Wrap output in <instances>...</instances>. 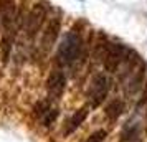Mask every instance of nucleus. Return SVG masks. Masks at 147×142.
<instances>
[{"instance_id": "nucleus-1", "label": "nucleus", "mask_w": 147, "mask_h": 142, "mask_svg": "<svg viewBox=\"0 0 147 142\" xmlns=\"http://www.w3.org/2000/svg\"><path fill=\"white\" fill-rule=\"evenodd\" d=\"M81 50H83V40L78 33L74 32H68L61 43L58 45V53H56V58H58V63L63 65V66H69L73 65L74 61L80 58Z\"/></svg>"}, {"instance_id": "nucleus-2", "label": "nucleus", "mask_w": 147, "mask_h": 142, "mask_svg": "<svg viewBox=\"0 0 147 142\" xmlns=\"http://www.w3.org/2000/svg\"><path fill=\"white\" fill-rule=\"evenodd\" d=\"M107 93H109V79L106 78V75H96L91 81V88L88 93L89 98V106L91 108H99L102 102L106 101Z\"/></svg>"}, {"instance_id": "nucleus-3", "label": "nucleus", "mask_w": 147, "mask_h": 142, "mask_svg": "<svg viewBox=\"0 0 147 142\" xmlns=\"http://www.w3.org/2000/svg\"><path fill=\"white\" fill-rule=\"evenodd\" d=\"M127 55V50L124 45L114 43V45H107L106 53H104V68L109 73H116V69L119 68V65L124 61Z\"/></svg>"}, {"instance_id": "nucleus-4", "label": "nucleus", "mask_w": 147, "mask_h": 142, "mask_svg": "<svg viewBox=\"0 0 147 142\" xmlns=\"http://www.w3.org/2000/svg\"><path fill=\"white\" fill-rule=\"evenodd\" d=\"M65 88H66V76H65V73L60 71V69L51 71V75L48 76V79H47L48 96H50L51 99H58V98L63 94Z\"/></svg>"}, {"instance_id": "nucleus-5", "label": "nucleus", "mask_w": 147, "mask_h": 142, "mask_svg": "<svg viewBox=\"0 0 147 142\" xmlns=\"http://www.w3.org/2000/svg\"><path fill=\"white\" fill-rule=\"evenodd\" d=\"M45 17H47L45 7L40 5V3H36L27 17V33H28V36H35V35H36V32L40 30L41 23L45 20Z\"/></svg>"}, {"instance_id": "nucleus-6", "label": "nucleus", "mask_w": 147, "mask_h": 142, "mask_svg": "<svg viewBox=\"0 0 147 142\" xmlns=\"http://www.w3.org/2000/svg\"><path fill=\"white\" fill-rule=\"evenodd\" d=\"M15 18H17V12H15L13 0H0V23L5 30V35H8Z\"/></svg>"}, {"instance_id": "nucleus-7", "label": "nucleus", "mask_w": 147, "mask_h": 142, "mask_svg": "<svg viewBox=\"0 0 147 142\" xmlns=\"http://www.w3.org/2000/svg\"><path fill=\"white\" fill-rule=\"evenodd\" d=\"M58 33H60V18L55 17V18L50 20V23L47 25L45 32H43V36H41V48L45 51H48L55 45V41L58 38Z\"/></svg>"}, {"instance_id": "nucleus-8", "label": "nucleus", "mask_w": 147, "mask_h": 142, "mask_svg": "<svg viewBox=\"0 0 147 142\" xmlns=\"http://www.w3.org/2000/svg\"><path fill=\"white\" fill-rule=\"evenodd\" d=\"M86 117H88V108L78 109V111H76V112H74V114L69 117V121H68L66 127H65V134H66V135L73 134L74 131L80 127L83 122H84V119H86Z\"/></svg>"}, {"instance_id": "nucleus-9", "label": "nucleus", "mask_w": 147, "mask_h": 142, "mask_svg": "<svg viewBox=\"0 0 147 142\" xmlns=\"http://www.w3.org/2000/svg\"><path fill=\"white\" fill-rule=\"evenodd\" d=\"M122 111H124V102L119 101V99H114V101H111L106 106V111L104 112H106V116L111 121H114V119H117L122 114Z\"/></svg>"}, {"instance_id": "nucleus-10", "label": "nucleus", "mask_w": 147, "mask_h": 142, "mask_svg": "<svg viewBox=\"0 0 147 142\" xmlns=\"http://www.w3.org/2000/svg\"><path fill=\"white\" fill-rule=\"evenodd\" d=\"M56 117H58V109H48L47 114L43 116V124H45V126H50V124L55 122Z\"/></svg>"}, {"instance_id": "nucleus-11", "label": "nucleus", "mask_w": 147, "mask_h": 142, "mask_svg": "<svg viewBox=\"0 0 147 142\" xmlns=\"http://www.w3.org/2000/svg\"><path fill=\"white\" fill-rule=\"evenodd\" d=\"M106 137V131H96L93 135H89V139L86 142H102Z\"/></svg>"}, {"instance_id": "nucleus-12", "label": "nucleus", "mask_w": 147, "mask_h": 142, "mask_svg": "<svg viewBox=\"0 0 147 142\" xmlns=\"http://www.w3.org/2000/svg\"><path fill=\"white\" fill-rule=\"evenodd\" d=\"M144 104H147V81H146V84H144L142 96H140V99H139V106H144Z\"/></svg>"}]
</instances>
